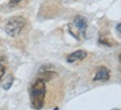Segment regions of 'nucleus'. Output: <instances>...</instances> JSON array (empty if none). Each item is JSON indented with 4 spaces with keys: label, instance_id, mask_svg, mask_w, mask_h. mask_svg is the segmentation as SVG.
Returning <instances> with one entry per match:
<instances>
[{
    "label": "nucleus",
    "instance_id": "1",
    "mask_svg": "<svg viewBox=\"0 0 121 110\" xmlns=\"http://www.w3.org/2000/svg\"><path fill=\"white\" fill-rule=\"evenodd\" d=\"M46 93H47L46 81L42 80L41 78H37V80L33 82L30 88V101L32 108L39 110L43 107Z\"/></svg>",
    "mask_w": 121,
    "mask_h": 110
},
{
    "label": "nucleus",
    "instance_id": "2",
    "mask_svg": "<svg viewBox=\"0 0 121 110\" xmlns=\"http://www.w3.org/2000/svg\"><path fill=\"white\" fill-rule=\"evenodd\" d=\"M26 19L21 17V16H16V17H11L7 21L6 26H4V31L8 36L10 37H17L18 35L21 33L23 28L26 27Z\"/></svg>",
    "mask_w": 121,
    "mask_h": 110
},
{
    "label": "nucleus",
    "instance_id": "3",
    "mask_svg": "<svg viewBox=\"0 0 121 110\" xmlns=\"http://www.w3.org/2000/svg\"><path fill=\"white\" fill-rule=\"evenodd\" d=\"M110 79V70L107 67H100L97 69L93 81H107Z\"/></svg>",
    "mask_w": 121,
    "mask_h": 110
},
{
    "label": "nucleus",
    "instance_id": "4",
    "mask_svg": "<svg viewBox=\"0 0 121 110\" xmlns=\"http://www.w3.org/2000/svg\"><path fill=\"white\" fill-rule=\"evenodd\" d=\"M86 57H87V51H84V50H77V51H73L72 53H70L67 57V61L72 63V62H76V61L83 60Z\"/></svg>",
    "mask_w": 121,
    "mask_h": 110
},
{
    "label": "nucleus",
    "instance_id": "5",
    "mask_svg": "<svg viewBox=\"0 0 121 110\" xmlns=\"http://www.w3.org/2000/svg\"><path fill=\"white\" fill-rule=\"evenodd\" d=\"M73 25L81 32V35H84L86 29H87V19L82 17V16H77L73 20Z\"/></svg>",
    "mask_w": 121,
    "mask_h": 110
},
{
    "label": "nucleus",
    "instance_id": "6",
    "mask_svg": "<svg viewBox=\"0 0 121 110\" xmlns=\"http://www.w3.org/2000/svg\"><path fill=\"white\" fill-rule=\"evenodd\" d=\"M4 59V57H1V58H0V81H1V79L4 78V73H6V65L2 63Z\"/></svg>",
    "mask_w": 121,
    "mask_h": 110
},
{
    "label": "nucleus",
    "instance_id": "7",
    "mask_svg": "<svg viewBox=\"0 0 121 110\" xmlns=\"http://www.w3.org/2000/svg\"><path fill=\"white\" fill-rule=\"evenodd\" d=\"M22 1H23V0H9L8 6L10 8H16V7H18V6H20Z\"/></svg>",
    "mask_w": 121,
    "mask_h": 110
},
{
    "label": "nucleus",
    "instance_id": "8",
    "mask_svg": "<svg viewBox=\"0 0 121 110\" xmlns=\"http://www.w3.org/2000/svg\"><path fill=\"white\" fill-rule=\"evenodd\" d=\"M117 30H118V31H119V32L121 33V23H119V25H118V26H117Z\"/></svg>",
    "mask_w": 121,
    "mask_h": 110
},
{
    "label": "nucleus",
    "instance_id": "9",
    "mask_svg": "<svg viewBox=\"0 0 121 110\" xmlns=\"http://www.w3.org/2000/svg\"><path fill=\"white\" fill-rule=\"evenodd\" d=\"M119 62H120V65H121V55L119 56Z\"/></svg>",
    "mask_w": 121,
    "mask_h": 110
},
{
    "label": "nucleus",
    "instance_id": "10",
    "mask_svg": "<svg viewBox=\"0 0 121 110\" xmlns=\"http://www.w3.org/2000/svg\"><path fill=\"white\" fill-rule=\"evenodd\" d=\"M112 110H120V109H112Z\"/></svg>",
    "mask_w": 121,
    "mask_h": 110
}]
</instances>
